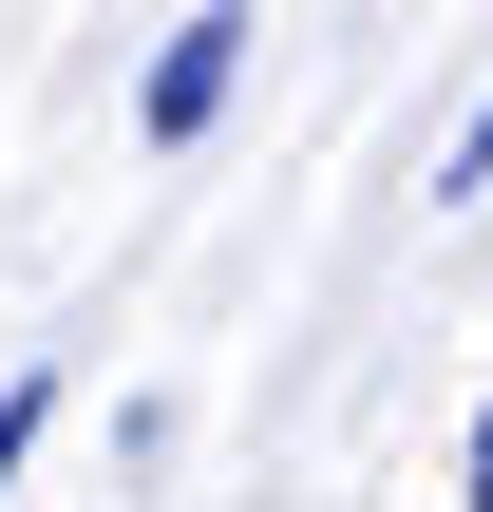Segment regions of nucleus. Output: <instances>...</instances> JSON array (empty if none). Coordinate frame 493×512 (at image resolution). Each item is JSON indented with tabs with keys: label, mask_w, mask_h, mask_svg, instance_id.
<instances>
[{
	"label": "nucleus",
	"mask_w": 493,
	"mask_h": 512,
	"mask_svg": "<svg viewBox=\"0 0 493 512\" xmlns=\"http://www.w3.org/2000/svg\"><path fill=\"white\" fill-rule=\"evenodd\" d=\"M475 512H493V418H475Z\"/></svg>",
	"instance_id": "20e7f679"
},
{
	"label": "nucleus",
	"mask_w": 493,
	"mask_h": 512,
	"mask_svg": "<svg viewBox=\"0 0 493 512\" xmlns=\"http://www.w3.org/2000/svg\"><path fill=\"white\" fill-rule=\"evenodd\" d=\"M38 418H57V399H38V380H0V494H19V456H38Z\"/></svg>",
	"instance_id": "f03ea898"
},
{
	"label": "nucleus",
	"mask_w": 493,
	"mask_h": 512,
	"mask_svg": "<svg viewBox=\"0 0 493 512\" xmlns=\"http://www.w3.org/2000/svg\"><path fill=\"white\" fill-rule=\"evenodd\" d=\"M456 190H493V95H475V133H456Z\"/></svg>",
	"instance_id": "7ed1b4c3"
},
{
	"label": "nucleus",
	"mask_w": 493,
	"mask_h": 512,
	"mask_svg": "<svg viewBox=\"0 0 493 512\" xmlns=\"http://www.w3.org/2000/svg\"><path fill=\"white\" fill-rule=\"evenodd\" d=\"M228 76H247V0H209V19H171V57H152V95H133V114H152V152H190V133L228 114Z\"/></svg>",
	"instance_id": "f257e3e1"
}]
</instances>
